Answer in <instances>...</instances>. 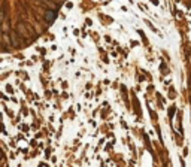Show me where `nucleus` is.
Masks as SVG:
<instances>
[{
	"instance_id": "1",
	"label": "nucleus",
	"mask_w": 191,
	"mask_h": 167,
	"mask_svg": "<svg viewBox=\"0 0 191 167\" xmlns=\"http://www.w3.org/2000/svg\"><path fill=\"white\" fill-rule=\"evenodd\" d=\"M55 12L54 11H46V15H45V18H46V21H49V22H52L54 20H55Z\"/></svg>"
}]
</instances>
